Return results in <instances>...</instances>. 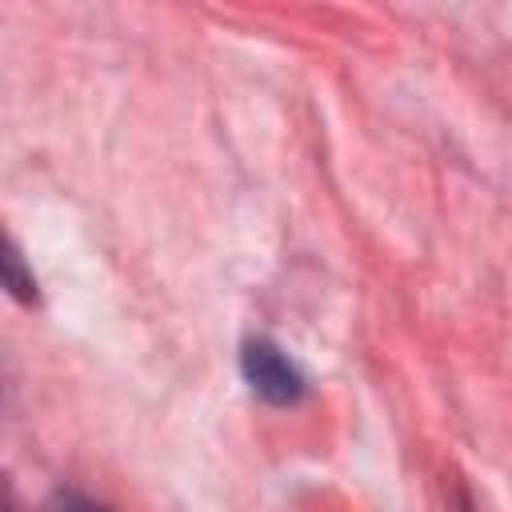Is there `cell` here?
Listing matches in <instances>:
<instances>
[{
  "label": "cell",
  "mask_w": 512,
  "mask_h": 512,
  "mask_svg": "<svg viewBox=\"0 0 512 512\" xmlns=\"http://www.w3.org/2000/svg\"><path fill=\"white\" fill-rule=\"evenodd\" d=\"M240 376H244L248 392L272 408H292L308 396L304 368L268 336H256L240 348Z\"/></svg>",
  "instance_id": "obj_1"
},
{
  "label": "cell",
  "mask_w": 512,
  "mask_h": 512,
  "mask_svg": "<svg viewBox=\"0 0 512 512\" xmlns=\"http://www.w3.org/2000/svg\"><path fill=\"white\" fill-rule=\"evenodd\" d=\"M0 264H4V288H8V296L16 300V304H36L40 300V288H36V276H32V268L24 264V252H20V244H16V236H4V256H0Z\"/></svg>",
  "instance_id": "obj_2"
},
{
  "label": "cell",
  "mask_w": 512,
  "mask_h": 512,
  "mask_svg": "<svg viewBox=\"0 0 512 512\" xmlns=\"http://www.w3.org/2000/svg\"><path fill=\"white\" fill-rule=\"evenodd\" d=\"M48 512H112V508H108V504H100V500H92V496H84V492L64 488V492H56V496H52Z\"/></svg>",
  "instance_id": "obj_3"
}]
</instances>
